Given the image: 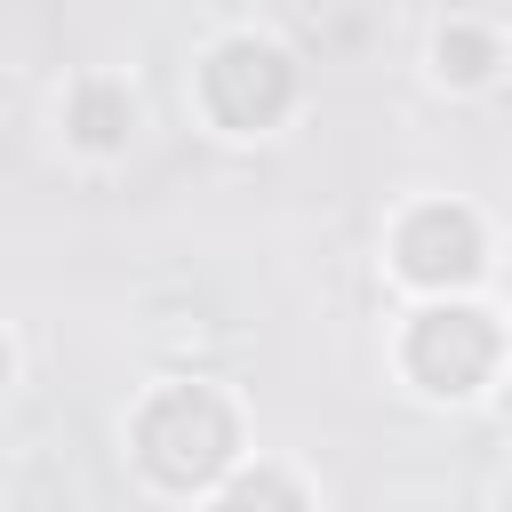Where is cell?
<instances>
[{
	"label": "cell",
	"mask_w": 512,
	"mask_h": 512,
	"mask_svg": "<svg viewBox=\"0 0 512 512\" xmlns=\"http://www.w3.org/2000/svg\"><path fill=\"white\" fill-rule=\"evenodd\" d=\"M512 368V320L480 296H408L392 328V376L432 408H480Z\"/></svg>",
	"instance_id": "obj_2"
},
{
	"label": "cell",
	"mask_w": 512,
	"mask_h": 512,
	"mask_svg": "<svg viewBox=\"0 0 512 512\" xmlns=\"http://www.w3.org/2000/svg\"><path fill=\"white\" fill-rule=\"evenodd\" d=\"M136 128H144V96H136L128 72L88 64V72H72V80L56 88V136H64L72 160L112 168V160L136 152Z\"/></svg>",
	"instance_id": "obj_5"
},
{
	"label": "cell",
	"mask_w": 512,
	"mask_h": 512,
	"mask_svg": "<svg viewBox=\"0 0 512 512\" xmlns=\"http://www.w3.org/2000/svg\"><path fill=\"white\" fill-rule=\"evenodd\" d=\"M200 512H320V488L288 464V456H240L208 496H200Z\"/></svg>",
	"instance_id": "obj_7"
},
{
	"label": "cell",
	"mask_w": 512,
	"mask_h": 512,
	"mask_svg": "<svg viewBox=\"0 0 512 512\" xmlns=\"http://www.w3.org/2000/svg\"><path fill=\"white\" fill-rule=\"evenodd\" d=\"M120 440H128V464H136V480H144L152 496L200 504V496L248 456V408H240V392L216 384L208 368H176V376H160V384L136 392Z\"/></svg>",
	"instance_id": "obj_1"
},
{
	"label": "cell",
	"mask_w": 512,
	"mask_h": 512,
	"mask_svg": "<svg viewBox=\"0 0 512 512\" xmlns=\"http://www.w3.org/2000/svg\"><path fill=\"white\" fill-rule=\"evenodd\" d=\"M384 272L400 296H480L496 272V232L456 192H416L384 224Z\"/></svg>",
	"instance_id": "obj_4"
},
{
	"label": "cell",
	"mask_w": 512,
	"mask_h": 512,
	"mask_svg": "<svg viewBox=\"0 0 512 512\" xmlns=\"http://www.w3.org/2000/svg\"><path fill=\"white\" fill-rule=\"evenodd\" d=\"M496 512H512V472H504V480H496Z\"/></svg>",
	"instance_id": "obj_11"
},
{
	"label": "cell",
	"mask_w": 512,
	"mask_h": 512,
	"mask_svg": "<svg viewBox=\"0 0 512 512\" xmlns=\"http://www.w3.org/2000/svg\"><path fill=\"white\" fill-rule=\"evenodd\" d=\"M488 408H496V424H504V432H512V368H504V376H496V392H488Z\"/></svg>",
	"instance_id": "obj_10"
},
{
	"label": "cell",
	"mask_w": 512,
	"mask_h": 512,
	"mask_svg": "<svg viewBox=\"0 0 512 512\" xmlns=\"http://www.w3.org/2000/svg\"><path fill=\"white\" fill-rule=\"evenodd\" d=\"M488 280H496V304H504V320H512V232L496 240V272H488Z\"/></svg>",
	"instance_id": "obj_8"
},
{
	"label": "cell",
	"mask_w": 512,
	"mask_h": 512,
	"mask_svg": "<svg viewBox=\"0 0 512 512\" xmlns=\"http://www.w3.org/2000/svg\"><path fill=\"white\" fill-rule=\"evenodd\" d=\"M192 112L224 144H264L304 112V56L280 32L232 24L192 56Z\"/></svg>",
	"instance_id": "obj_3"
},
{
	"label": "cell",
	"mask_w": 512,
	"mask_h": 512,
	"mask_svg": "<svg viewBox=\"0 0 512 512\" xmlns=\"http://www.w3.org/2000/svg\"><path fill=\"white\" fill-rule=\"evenodd\" d=\"M424 72H432V88H448V96H488V88L512 72V40H504L496 16L456 8V16L432 24V40H424Z\"/></svg>",
	"instance_id": "obj_6"
},
{
	"label": "cell",
	"mask_w": 512,
	"mask_h": 512,
	"mask_svg": "<svg viewBox=\"0 0 512 512\" xmlns=\"http://www.w3.org/2000/svg\"><path fill=\"white\" fill-rule=\"evenodd\" d=\"M16 376H24V360H16V336H8V328H0V400H8V392H16Z\"/></svg>",
	"instance_id": "obj_9"
}]
</instances>
